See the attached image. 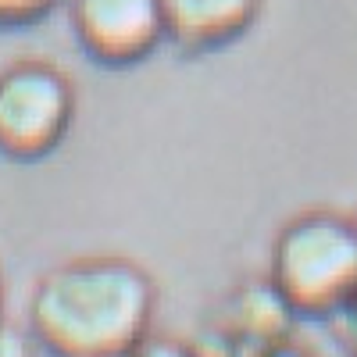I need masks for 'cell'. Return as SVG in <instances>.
Wrapping results in <instances>:
<instances>
[{
  "mask_svg": "<svg viewBox=\"0 0 357 357\" xmlns=\"http://www.w3.org/2000/svg\"><path fill=\"white\" fill-rule=\"evenodd\" d=\"M57 4H65V0H0V29L43 22Z\"/></svg>",
  "mask_w": 357,
  "mask_h": 357,
  "instance_id": "obj_6",
  "label": "cell"
},
{
  "mask_svg": "<svg viewBox=\"0 0 357 357\" xmlns=\"http://www.w3.org/2000/svg\"><path fill=\"white\" fill-rule=\"evenodd\" d=\"M0 311H4V279H0Z\"/></svg>",
  "mask_w": 357,
  "mask_h": 357,
  "instance_id": "obj_7",
  "label": "cell"
},
{
  "mask_svg": "<svg viewBox=\"0 0 357 357\" xmlns=\"http://www.w3.org/2000/svg\"><path fill=\"white\" fill-rule=\"evenodd\" d=\"M68 22L86 57L104 68L139 65L165 43L161 0H68Z\"/></svg>",
  "mask_w": 357,
  "mask_h": 357,
  "instance_id": "obj_4",
  "label": "cell"
},
{
  "mask_svg": "<svg viewBox=\"0 0 357 357\" xmlns=\"http://www.w3.org/2000/svg\"><path fill=\"white\" fill-rule=\"evenodd\" d=\"M264 0H161L165 43L186 54H211L243 40Z\"/></svg>",
  "mask_w": 357,
  "mask_h": 357,
  "instance_id": "obj_5",
  "label": "cell"
},
{
  "mask_svg": "<svg viewBox=\"0 0 357 357\" xmlns=\"http://www.w3.org/2000/svg\"><path fill=\"white\" fill-rule=\"evenodd\" d=\"M272 286L304 314H329L357 301V225L336 211L289 218L272 243Z\"/></svg>",
  "mask_w": 357,
  "mask_h": 357,
  "instance_id": "obj_2",
  "label": "cell"
},
{
  "mask_svg": "<svg viewBox=\"0 0 357 357\" xmlns=\"http://www.w3.org/2000/svg\"><path fill=\"white\" fill-rule=\"evenodd\" d=\"M158 289L129 257H72L40 275L29 325L54 357H132L151 333Z\"/></svg>",
  "mask_w": 357,
  "mask_h": 357,
  "instance_id": "obj_1",
  "label": "cell"
},
{
  "mask_svg": "<svg viewBox=\"0 0 357 357\" xmlns=\"http://www.w3.org/2000/svg\"><path fill=\"white\" fill-rule=\"evenodd\" d=\"M75 82L50 61L22 57L0 72V154L40 161L65 143L75 122Z\"/></svg>",
  "mask_w": 357,
  "mask_h": 357,
  "instance_id": "obj_3",
  "label": "cell"
},
{
  "mask_svg": "<svg viewBox=\"0 0 357 357\" xmlns=\"http://www.w3.org/2000/svg\"><path fill=\"white\" fill-rule=\"evenodd\" d=\"M354 225H357V215H354Z\"/></svg>",
  "mask_w": 357,
  "mask_h": 357,
  "instance_id": "obj_8",
  "label": "cell"
}]
</instances>
